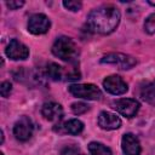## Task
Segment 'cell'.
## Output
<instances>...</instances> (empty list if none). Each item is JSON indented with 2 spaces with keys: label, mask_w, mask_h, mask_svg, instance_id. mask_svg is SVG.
<instances>
[{
  "label": "cell",
  "mask_w": 155,
  "mask_h": 155,
  "mask_svg": "<svg viewBox=\"0 0 155 155\" xmlns=\"http://www.w3.org/2000/svg\"><path fill=\"white\" fill-rule=\"evenodd\" d=\"M120 22V12L113 5H104L94 8L87 17L88 28L99 34H110Z\"/></svg>",
  "instance_id": "1"
},
{
  "label": "cell",
  "mask_w": 155,
  "mask_h": 155,
  "mask_svg": "<svg viewBox=\"0 0 155 155\" xmlns=\"http://www.w3.org/2000/svg\"><path fill=\"white\" fill-rule=\"evenodd\" d=\"M52 53L64 62H74L79 56V48L70 38L61 36L54 41Z\"/></svg>",
  "instance_id": "2"
},
{
  "label": "cell",
  "mask_w": 155,
  "mask_h": 155,
  "mask_svg": "<svg viewBox=\"0 0 155 155\" xmlns=\"http://www.w3.org/2000/svg\"><path fill=\"white\" fill-rule=\"evenodd\" d=\"M69 92L78 98L90 99V101H97L102 98L101 90L92 84H76L69 86Z\"/></svg>",
  "instance_id": "3"
},
{
  "label": "cell",
  "mask_w": 155,
  "mask_h": 155,
  "mask_svg": "<svg viewBox=\"0 0 155 155\" xmlns=\"http://www.w3.org/2000/svg\"><path fill=\"white\" fill-rule=\"evenodd\" d=\"M101 63H107V64H113L119 67L120 69H131L132 67L136 65L137 61L132 56L124 54V53H109L104 56L101 59Z\"/></svg>",
  "instance_id": "4"
},
{
  "label": "cell",
  "mask_w": 155,
  "mask_h": 155,
  "mask_svg": "<svg viewBox=\"0 0 155 155\" xmlns=\"http://www.w3.org/2000/svg\"><path fill=\"white\" fill-rule=\"evenodd\" d=\"M113 108L126 117H133L139 109V103L133 98H121L113 102Z\"/></svg>",
  "instance_id": "5"
},
{
  "label": "cell",
  "mask_w": 155,
  "mask_h": 155,
  "mask_svg": "<svg viewBox=\"0 0 155 155\" xmlns=\"http://www.w3.org/2000/svg\"><path fill=\"white\" fill-rule=\"evenodd\" d=\"M33 130H34V126L31 120L27 116H22L13 126V134L18 140L25 142L31 137Z\"/></svg>",
  "instance_id": "6"
},
{
  "label": "cell",
  "mask_w": 155,
  "mask_h": 155,
  "mask_svg": "<svg viewBox=\"0 0 155 155\" xmlns=\"http://www.w3.org/2000/svg\"><path fill=\"white\" fill-rule=\"evenodd\" d=\"M50 25H51L50 19L42 13L33 15L28 21V30L35 35L45 34L50 29Z\"/></svg>",
  "instance_id": "7"
},
{
  "label": "cell",
  "mask_w": 155,
  "mask_h": 155,
  "mask_svg": "<svg viewBox=\"0 0 155 155\" xmlns=\"http://www.w3.org/2000/svg\"><path fill=\"white\" fill-rule=\"evenodd\" d=\"M103 87L105 88L107 92L115 94V96L124 94L128 90L127 84L119 75H110V76L105 78L103 81Z\"/></svg>",
  "instance_id": "8"
},
{
  "label": "cell",
  "mask_w": 155,
  "mask_h": 155,
  "mask_svg": "<svg viewBox=\"0 0 155 155\" xmlns=\"http://www.w3.org/2000/svg\"><path fill=\"white\" fill-rule=\"evenodd\" d=\"M6 54L8 58L13 61H19V59H25L29 56V50L25 45L19 42L16 39H12L7 47H6Z\"/></svg>",
  "instance_id": "9"
},
{
  "label": "cell",
  "mask_w": 155,
  "mask_h": 155,
  "mask_svg": "<svg viewBox=\"0 0 155 155\" xmlns=\"http://www.w3.org/2000/svg\"><path fill=\"white\" fill-rule=\"evenodd\" d=\"M122 151L125 155H140V144L138 138L132 133H126L121 140Z\"/></svg>",
  "instance_id": "10"
},
{
  "label": "cell",
  "mask_w": 155,
  "mask_h": 155,
  "mask_svg": "<svg viewBox=\"0 0 155 155\" xmlns=\"http://www.w3.org/2000/svg\"><path fill=\"white\" fill-rule=\"evenodd\" d=\"M41 114L48 121H59L63 117V109L56 102H47L42 105Z\"/></svg>",
  "instance_id": "11"
},
{
  "label": "cell",
  "mask_w": 155,
  "mask_h": 155,
  "mask_svg": "<svg viewBox=\"0 0 155 155\" xmlns=\"http://www.w3.org/2000/svg\"><path fill=\"white\" fill-rule=\"evenodd\" d=\"M98 125L103 130H116L121 126V120L115 114L109 111H102L98 116Z\"/></svg>",
  "instance_id": "12"
},
{
  "label": "cell",
  "mask_w": 155,
  "mask_h": 155,
  "mask_svg": "<svg viewBox=\"0 0 155 155\" xmlns=\"http://www.w3.org/2000/svg\"><path fill=\"white\" fill-rule=\"evenodd\" d=\"M140 97L149 104L155 105V80L147 84L140 90Z\"/></svg>",
  "instance_id": "13"
},
{
  "label": "cell",
  "mask_w": 155,
  "mask_h": 155,
  "mask_svg": "<svg viewBox=\"0 0 155 155\" xmlns=\"http://www.w3.org/2000/svg\"><path fill=\"white\" fill-rule=\"evenodd\" d=\"M64 128H65V132L70 134H79L84 130V124L78 119H71L64 124Z\"/></svg>",
  "instance_id": "14"
},
{
  "label": "cell",
  "mask_w": 155,
  "mask_h": 155,
  "mask_svg": "<svg viewBox=\"0 0 155 155\" xmlns=\"http://www.w3.org/2000/svg\"><path fill=\"white\" fill-rule=\"evenodd\" d=\"M88 150L91 155H111V151L108 147L96 142H92L88 144Z\"/></svg>",
  "instance_id": "15"
},
{
  "label": "cell",
  "mask_w": 155,
  "mask_h": 155,
  "mask_svg": "<svg viewBox=\"0 0 155 155\" xmlns=\"http://www.w3.org/2000/svg\"><path fill=\"white\" fill-rule=\"evenodd\" d=\"M47 75L52 80H61L62 78V67H59L56 63H50L47 65Z\"/></svg>",
  "instance_id": "16"
},
{
  "label": "cell",
  "mask_w": 155,
  "mask_h": 155,
  "mask_svg": "<svg viewBox=\"0 0 155 155\" xmlns=\"http://www.w3.org/2000/svg\"><path fill=\"white\" fill-rule=\"evenodd\" d=\"M144 29L148 34H154L155 33V13L150 15L145 22H144Z\"/></svg>",
  "instance_id": "17"
},
{
  "label": "cell",
  "mask_w": 155,
  "mask_h": 155,
  "mask_svg": "<svg viewBox=\"0 0 155 155\" xmlns=\"http://www.w3.org/2000/svg\"><path fill=\"white\" fill-rule=\"evenodd\" d=\"M88 110V105L86 103H82V102H78V103H73L71 104V111L76 115H80V114H84Z\"/></svg>",
  "instance_id": "18"
},
{
  "label": "cell",
  "mask_w": 155,
  "mask_h": 155,
  "mask_svg": "<svg viewBox=\"0 0 155 155\" xmlns=\"http://www.w3.org/2000/svg\"><path fill=\"white\" fill-rule=\"evenodd\" d=\"M63 5H64L65 8L70 10V11H79V10L81 8V6H82L80 1H71V0H69V1H63Z\"/></svg>",
  "instance_id": "19"
},
{
  "label": "cell",
  "mask_w": 155,
  "mask_h": 155,
  "mask_svg": "<svg viewBox=\"0 0 155 155\" xmlns=\"http://www.w3.org/2000/svg\"><path fill=\"white\" fill-rule=\"evenodd\" d=\"M11 90H12L11 84L8 81H4L1 84V87H0V93H1L2 97H7L10 94V92H11Z\"/></svg>",
  "instance_id": "20"
},
{
  "label": "cell",
  "mask_w": 155,
  "mask_h": 155,
  "mask_svg": "<svg viewBox=\"0 0 155 155\" xmlns=\"http://www.w3.org/2000/svg\"><path fill=\"white\" fill-rule=\"evenodd\" d=\"M24 5V1H6V6L10 10H17Z\"/></svg>",
  "instance_id": "21"
},
{
  "label": "cell",
  "mask_w": 155,
  "mask_h": 155,
  "mask_svg": "<svg viewBox=\"0 0 155 155\" xmlns=\"http://www.w3.org/2000/svg\"><path fill=\"white\" fill-rule=\"evenodd\" d=\"M148 4H150V5L155 6V0H148Z\"/></svg>",
  "instance_id": "22"
},
{
  "label": "cell",
  "mask_w": 155,
  "mask_h": 155,
  "mask_svg": "<svg viewBox=\"0 0 155 155\" xmlns=\"http://www.w3.org/2000/svg\"><path fill=\"white\" fill-rule=\"evenodd\" d=\"M79 155H82V154H79Z\"/></svg>",
  "instance_id": "23"
}]
</instances>
